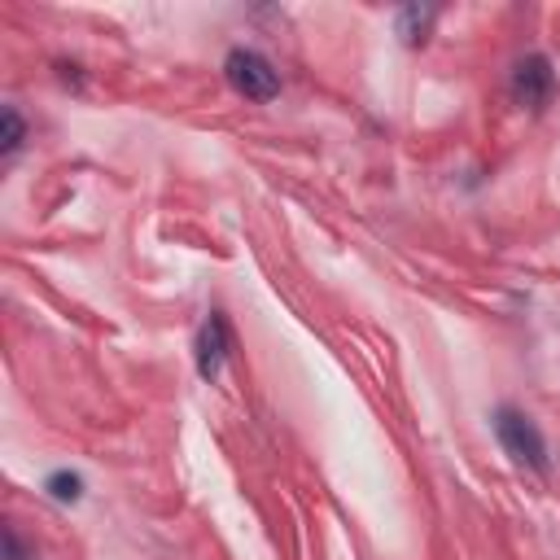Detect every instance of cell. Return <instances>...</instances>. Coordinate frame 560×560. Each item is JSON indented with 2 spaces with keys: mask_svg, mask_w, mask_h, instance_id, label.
I'll list each match as a JSON object with an SVG mask.
<instances>
[{
  "mask_svg": "<svg viewBox=\"0 0 560 560\" xmlns=\"http://www.w3.org/2000/svg\"><path fill=\"white\" fill-rule=\"evenodd\" d=\"M494 433H499V446L516 459V464H525V468H547V442H542V433H538V424L525 416V411H516V407H499L494 411Z\"/></svg>",
  "mask_w": 560,
  "mask_h": 560,
  "instance_id": "cell-1",
  "label": "cell"
},
{
  "mask_svg": "<svg viewBox=\"0 0 560 560\" xmlns=\"http://www.w3.org/2000/svg\"><path fill=\"white\" fill-rule=\"evenodd\" d=\"M223 74H228V83H232L245 101H271V96L280 92L276 66H271L262 52H254V48H232L228 61H223Z\"/></svg>",
  "mask_w": 560,
  "mask_h": 560,
  "instance_id": "cell-2",
  "label": "cell"
},
{
  "mask_svg": "<svg viewBox=\"0 0 560 560\" xmlns=\"http://www.w3.org/2000/svg\"><path fill=\"white\" fill-rule=\"evenodd\" d=\"M551 92H556V70L542 52H529L512 66V101L521 109H542L551 101Z\"/></svg>",
  "mask_w": 560,
  "mask_h": 560,
  "instance_id": "cell-3",
  "label": "cell"
},
{
  "mask_svg": "<svg viewBox=\"0 0 560 560\" xmlns=\"http://www.w3.org/2000/svg\"><path fill=\"white\" fill-rule=\"evenodd\" d=\"M228 346H232L228 319H223L219 311H210V319L197 328V341H192V359H197L201 381H214V376H219V368H223V359H228Z\"/></svg>",
  "mask_w": 560,
  "mask_h": 560,
  "instance_id": "cell-4",
  "label": "cell"
},
{
  "mask_svg": "<svg viewBox=\"0 0 560 560\" xmlns=\"http://www.w3.org/2000/svg\"><path fill=\"white\" fill-rule=\"evenodd\" d=\"M433 22H438V9L433 4H407V9H398V18H394V31L402 35V44H424L429 39V31H433Z\"/></svg>",
  "mask_w": 560,
  "mask_h": 560,
  "instance_id": "cell-5",
  "label": "cell"
},
{
  "mask_svg": "<svg viewBox=\"0 0 560 560\" xmlns=\"http://www.w3.org/2000/svg\"><path fill=\"white\" fill-rule=\"evenodd\" d=\"M44 490H48L57 503H79V494H83V477H79V472H48Z\"/></svg>",
  "mask_w": 560,
  "mask_h": 560,
  "instance_id": "cell-6",
  "label": "cell"
},
{
  "mask_svg": "<svg viewBox=\"0 0 560 560\" xmlns=\"http://www.w3.org/2000/svg\"><path fill=\"white\" fill-rule=\"evenodd\" d=\"M0 122H4V136H0V149H4V153H13V149L22 144V118H18V109L9 105V109L0 114Z\"/></svg>",
  "mask_w": 560,
  "mask_h": 560,
  "instance_id": "cell-7",
  "label": "cell"
},
{
  "mask_svg": "<svg viewBox=\"0 0 560 560\" xmlns=\"http://www.w3.org/2000/svg\"><path fill=\"white\" fill-rule=\"evenodd\" d=\"M4 560H26V551H22V538H18V529H4Z\"/></svg>",
  "mask_w": 560,
  "mask_h": 560,
  "instance_id": "cell-8",
  "label": "cell"
}]
</instances>
